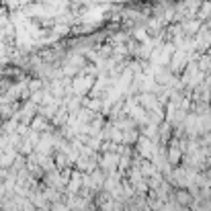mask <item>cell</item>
<instances>
[{
  "instance_id": "cell-1",
  "label": "cell",
  "mask_w": 211,
  "mask_h": 211,
  "mask_svg": "<svg viewBox=\"0 0 211 211\" xmlns=\"http://www.w3.org/2000/svg\"><path fill=\"white\" fill-rule=\"evenodd\" d=\"M178 199H180V203H182V205H187V203L191 201V197H189L187 193H178Z\"/></svg>"
}]
</instances>
